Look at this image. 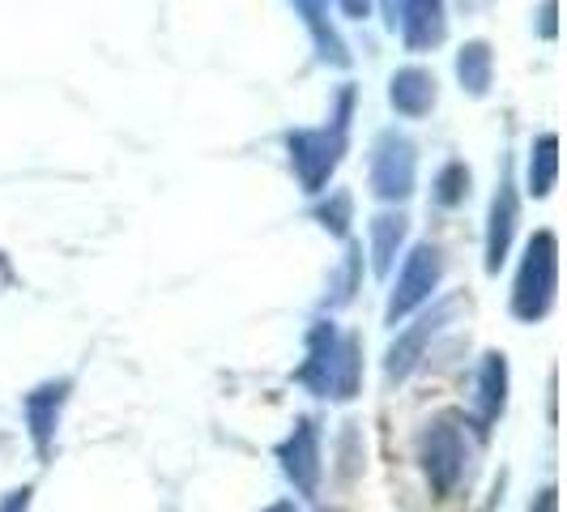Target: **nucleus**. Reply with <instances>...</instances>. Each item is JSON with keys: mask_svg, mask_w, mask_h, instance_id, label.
Listing matches in <instances>:
<instances>
[{"mask_svg": "<svg viewBox=\"0 0 567 512\" xmlns=\"http://www.w3.org/2000/svg\"><path fill=\"white\" fill-rule=\"evenodd\" d=\"M282 470L286 479L295 483L299 495H316L320 487V449H316V431L312 423H299V431L282 444Z\"/></svg>", "mask_w": 567, "mask_h": 512, "instance_id": "f03ea898", "label": "nucleus"}, {"mask_svg": "<svg viewBox=\"0 0 567 512\" xmlns=\"http://www.w3.org/2000/svg\"><path fill=\"white\" fill-rule=\"evenodd\" d=\"M27 504H30V487H22V491H13V495L4 500V509L0 512H27Z\"/></svg>", "mask_w": 567, "mask_h": 512, "instance_id": "39448f33", "label": "nucleus"}, {"mask_svg": "<svg viewBox=\"0 0 567 512\" xmlns=\"http://www.w3.org/2000/svg\"><path fill=\"white\" fill-rule=\"evenodd\" d=\"M265 512H295V504H274V509H265Z\"/></svg>", "mask_w": 567, "mask_h": 512, "instance_id": "423d86ee", "label": "nucleus"}, {"mask_svg": "<svg viewBox=\"0 0 567 512\" xmlns=\"http://www.w3.org/2000/svg\"><path fill=\"white\" fill-rule=\"evenodd\" d=\"M483 401H486V419H495L499 406H504V363L495 355H491V363L483 368Z\"/></svg>", "mask_w": 567, "mask_h": 512, "instance_id": "7ed1b4c3", "label": "nucleus"}, {"mask_svg": "<svg viewBox=\"0 0 567 512\" xmlns=\"http://www.w3.org/2000/svg\"><path fill=\"white\" fill-rule=\"evenodd\" d=\"M529 512H559V500H555V487L538 491V500L529 504Z\"/></svg>", "mask_w": 567, "mask_h": 512, "instance_id": "20e7f679", "label": "nucleus"}, {"mask_svg": "<svg viewBox=\"0 0 567 512\" xmlns=\"http://www.w3.org/2000/svg\"><path fill=\"white\" fill-rule=\"evenodd\" d=\"M465 440L461 431L449 423H435L423 436V470H426V483L435 487V495H453L461 479H465Z\"/></svg>", "mask_w": 567, "mask_h": 512, "instance_id": "f257e3e1", "label": "nucleus"}]
</instances>
